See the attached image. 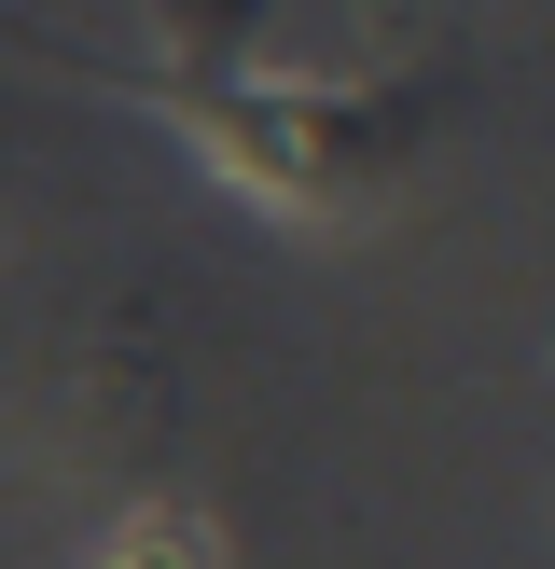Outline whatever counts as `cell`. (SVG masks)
I'll list each match as a JSON object with an SVG mask.
<instances>
[{
	"instance_id": "2",
	"label": "cell",
	"mask_w": 555,
	"mask_h": 569,
	"mask_svg": "<svg viewBox=\"0 0 555 569\" xmlns=\"http://www.w3.org/2000/svg\"><path fill=\"white\" fill-rule=\"evenodd\" d=\"M83 569H222V542H209V515H181V500H139V515L98 528Z\"/></svg>"
},
{
	"instance_id": "1",
	"label": "cell",
	"mask_w": 555,
	"mask_h": 569,
	"mask_svg": "<svg viewBox=\"0 0 555 569\" xmlns=\"http://www.w3.org/2000/svg\"><path fill=\"white\" fill-rule=\"evenodd\" d=\"M278 222H375L444 111V70H264L250 0H167V70H111Z\"/></svg>"
}]
</instances>
